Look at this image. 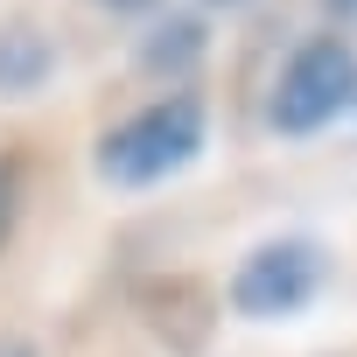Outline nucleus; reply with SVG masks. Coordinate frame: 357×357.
Here are the masks:
<instances>
[{
	"label": "nucleus",
	"mask_w": 357,
	"mask_h": 357,
	"mask_svg": "<svg viewBox=\"0 0 357 357\" xmlns=\"http://www.w3.org/2000/svg\"><path fill=\"white\" fill-rule=\"evenodd\" d=\"M204 133H211V112L197 91H168L154 105H140L133 119H119L112 133H98V183L112 190H147V183H168L183 175L197 154H204Z\"/></svg>",
	"instance_id": "obj_1"
},
{
	"label": "nucleus",
	"mask_w": 357,
	"mask_h": 357,
	"mask_svg": "<svg viewBox=\"0 0 357 357\" xmlns=\"http://www.w3.org/2000/svg\"><path fill=\"white\" fill-rule=\"evenodd\" d=\"M350 105H357V50L343 36H308L273 77L266 126L301 140V133H322L329 119H343Z\"/></svg>",
	"instance_id": "obj_2"
},
{
	"label": "nucleus",
	"mask_w": 357,
	"mask_h": 357,
	"mask_svg": "<svg viewBox=\"0 0 357 357\" xmlns=\"http://www.w3.org/2000/svg\"><path fill=\"white\" fill-rule=\"evenodd\" d=\"M322 287V245L315 238H266L238 259L231 273V308L252 315V322H280V315H301Z\"/></svg>",
	"instance_id": "obj_3"
},
{
	"label": "nucleus",
	"mask_w": 357,
	"mask_h": 357,
	"mask_svg": "<svg viewBox=\"0 0 357 357\" xmlns=\"http://www.w3.org/2000/svg\"><path fill=\"white\" fill-rule=\"evenodd\" d=\"M56 70V43L36 22H0V98H29Z\"/></svg>",
	"instance_id": "obj_4"
},
{
	"label": "nucleus",
	"mask_w": 357,
	"mask_h": 357,
	"mask_svg": "<svg viewBox=\"0 0 357 357\" xmlns=\"http://www.w3.org/2000/svg\"><path fill=\"white\" fill-rule=\"evenodd\" d=\"M197 56H204V22H190V15H168V22L140 43V63H147L154 77H183Z\"/></svg>",
	"instance_id": "obj_5"
},
{
	"label": "nucleus",
	"mask_w": 357,
	"mask_h": 357,
	"mask_svg": "<svg viewBox=\"0 0 357 357\" xmlns=\"http://www.w3.org/2000/svg\"><path fill=\"white\" fill-rule=\"evenodd\" d=\"M15 211H22V183H15V168L0 161V245H8V231H15Z\"/></svg>",
	"instance_id": "obj_6"
},
{
	"label": "nucleus",
	"mask_w": 357,
	"mask_h": 357,
	"mask_svg": "<svg viewBox=\"0 0 357 357\" xmlns=\"http://www.w3.org/2000/svg\"><path fill=\"white\" fill-rule=\"evenodd\" d=\"M91 8H105V15H147L154 0H91Z\"/></svg>",
	"instance_id": "obj_7"
},
{
	"label": "nucleus",
	"mask_w": 357,
	"mask_h": 357,
	"mask_svg": "<svg viewBox=\"0 0 357 357\" xmlns=\"http://www.w3.org/2000/svg\"><path fill=\"white\" fill-rule=\"evenodd\" d=\"M322 8H329V15H343V22H350V15H357V0H322Z\"/></svg>",
	"instance_id": "obj_8"
},
{
	"label": "nucleus",
	"mask_w": 357,
	"mask_h": 357,
	"mask_svg": "<svg viewBox=\"0 0 357 357\" xmlns=\"http://www.w3.org/2000/svg\"><path fill=\"white\" fill-rule=\"evenodd\" d=\"M211 8H238V0H211Z\"/></svg>",
	"instance_id": "obj_9"
},
{
	"label": "nucleus",
	"mask_w": 357,
	"mask_h": 357,
	"mask_svg": "<svg viewBox=\"0 0 357 357\" xmlns=\"http://www.w3.org/2000/svg\"><path fill=\"white\" fill-rule=\"evenodd\" d=\"M8 357H29V350H8Z\"/></svg>",
	"instance_id": "obj_10"
}]
</instances>
